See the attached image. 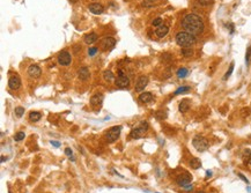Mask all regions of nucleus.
<instances>
[{"label": "nucleus", "instance_id": "nucleus-1", "mask_svg": "<svg viewBox=\"0 0 251 193\" xmlns=\"http://www.w3.org/2000/svg\"><path fill=\"white\" fill-rule=\"evenodd\" d=\"M180 26L183 27V29L185 31H188V33L194 35V36L203 34L205 28L203 19L199 15L194 14V13H190V14L185 15L183 20H182V22H180Z\"/></svg>", "mask_w": 251, "mask_h": 193}, {"label": "nucleus", "instance_id": "nucleus-2", "mask_svg": "<svg viewBox=\"0 0 251 193\" xmlns=\"http://www.w3.org/2000/svg\"><path fill=\"white\" fill-rule=\"evenodd\" d=\"M176 43L177 45H180V48H191L192 45L196 44L197 38L196 36L192 34H190L188 31H180L176 35Z\"/></svg>", "mask_w": 251, "mask_h": 193}, {"label": "nucleus", "instance_id": "nucleus-3", "mask_svg": "<svg viewBox=\"0 0 251 193\" xmlns=\"http://www.w3.org/2000/svg\"><path fill=\"white\" fill-rule=\"evenodd\" d=\"M192 145H193L194 148L198 150V152H200V153L207 150L209 147L208 140H207L206 138H204V136H201V135H196V136H194L193 139H192Z\"/></svg>", "mask_w": 251, "mask_h": 193}, {"label": "nucleus", "instance_id": "nucleus-4", "mask_svg": "<svg viewBox=\"0 0 251 193\" xmlns=\"http://www.w3.org/2000/svg\"><path fill=\"white\" fill-rule=\"evenodd\" d=\"M148 127H149L148 123H147V121H142L136 128H133V130L131 131L130 136H131L132 139H140V138H142V136L145 135L146 131L148 130Z\"/></svg>", "mask_w": 251, "mask_h": 193}, {"label": "nucleus", "instance_id": "nucleus-5", "mask_svg": "<svg viewBox=\"0 0 251 193\" xmlns=\"http://www.w3.org/2000/svg\"><path fill=\"white\" fill-rule=\"evenodd\" d=\"M122 132V126H114L108 130V132L105 133V139L108 140V142H115L116 140H118L119 135Z\"/></svg>", "mask_w": 251, "mask_h": 193}, {"label": "nucleus", "instance_id": "nucleus-6", "mask_svg": "<svg viewBox=\"0 0 251 193\" xmlns=\"http://www.w3.org/2000/svg\"><path fill=\"white\" fill-rule=\"evenodd\" d=\"M57 60H58V64L62 65V66H68V65H71L72 63L71 53L68 52V51H66V50H63L62 52L58 53Z\"/></svg>", "mask_w": 251, "mask_h": 193}, {"label": "nucleus", "instance_id": "nucleus-7", "mask_svg": "<svg viewBox=\"0 0 251 193\" xmlns=\"http://www.w3.org/2000/svg\"><path fill=\"white\" fill-rule=\"evenodd\" d=\"M115 85H116V87L118 88H128L130 86V79L122 71H119L118 77L115 80Z\"/></svg>", "mask_w": 251, "mask_h": 193}, {"label": "nucleus", "instance_id": "nucleus-8", "mask_svg": "<svg viewBox=\"0 0 251 193\" xmlns=\"http://www.w3.org/2000/svg\"><path fill=\"white\" fill-rule=\"evenodd\" d=\"M191 180H192V176H191V174L188 172V171H184L183 174L178 175V176L176 177V183L178 184L180 186H182V187L189 185V184L191 183Z\"/></svg>", "mask_w": 251, "mask_h": 193}, {"label": "nucleus", "instance_id": "nucleus-9", "mask_svg": "<svg viewBox=\"0 0 251 193\" xmlns=\"http://www.w3.org/2000/svg\"><path fill=\"white\" fill-rule=\"evenodd\" d=\"M148 77H146V75H140V77H138L137 82H136V92L140 93L142 92L145 88L147 87V85H148Z\"/></svg>", "mask_w": 251, "mask_h": 193}, {"label": "nucleus", "instance_id": "nucleus-10", "mask_svg": "<svg viewBox=\"0 0 251 193\" xmlns=\"http://www.w3.org/2000/svg\"><path fill=\"white\" fill-rule=\"evenodd\" d=\"M27 73H28V75L30 77H33V79H38V77H41V74H42V69H41V67H39L38 65L33 64V65H30V66L28 67Z\"/></svg>", "mask_w": 251, "mask_h": 193}, {"label": "nucleus", "instance_id": "nucleus-11", "mask_svg": "<svg viewBox=\"0 0 251 193\" xmlns=\"http://www.w3.org/2000/svg\"><path fill=\"white\" fill-rule=\"evenodd\" d=\"M101 45H102V49H103L104 51H109V50L115 48V45H116V39L112 38V37H105V38L102 39Z\"/></svg>", "mask_w": 251, "mask_h": 193}, {"label": "nucleus", "instance_id": "nucleus-12", "mask_svg": "<svg viewBox=\"0 0 251 193\" xmlns=\"http://www.w3.org/2000/svg\"><path fill=\"white\" fill-rule=\"evenodd\" d=\"M8 87L12 90H18L21 87V79L19 75H12L8 80Z\"/></svg>", "mask_w": 251, "mask_h": 193}, {"label": "nucleus", "instance_id": "nucleus-13", "mask_svg": "<svg viewBox=\"0 0 251 193\" xmlns=\"http://www.w3.org/2000/svg\"><path fill=\"white\" fill-rule=\"evenodd\" d=\"M88 8H89L90 13H93V14H95V15L102 14V13L104 12V7L101 5V4H99V2H93V4H90V5L88 6Z\"/></svg>", "mask_w": 251, "mask_h": 193}, {"label": "nucleus", "instance_id": "nucleus-14", "mask_svg": "<svg viewBox=\"0 0 251 193\" xmlns=\"http://www.w3.org/2000/svg\"><path fill=\"white\" fill-rule=\"evenodd\" d=\"M168 33H169V28H168V26H166V24H161V26L157 27L156 30H155V35H156L159 38L166 37L167 35H168Z\"/></svg>", "mask_w": 251, "mask_h": 193}, {"label": "nucleus", "instance_id": "nucleus-15", "mask_svg": "<svg viewBox=\"0 0 251 193\" xmlns=\"http://www.w3.org/2000/svg\"><path fill=\"white\" fill-rule=\"evenodd\" d=\"M78 77H79L81 81H87L90 77V72L88 67H81L79 69V72H78Z\"/></svg>", "mask_w": 251, "mask_h": 193}, {"label": "nucleus", "instance_id": "nucleus-16", "mask_svg": "<svg viewBox=\"0 0 251 193\" xmlns=\"http://www.w3.org/2000/svg\"><path fill=\"white\" fill-rule=\"evenodd\" d=\"M153 100H154L153 94H152V93H148V92L141 93V94H140V96H139V101L141 102V103H145V104L153 102Z\"/></svg>", "mask_w": 251, "mask_h": 193}, {"label": "nucleus", "instance_id": "nucleus-17", "mask_svg": "<svg viewBox=\"0 0 251 193\" xmlns=\"http://www.w3.org/2000/svg\"><path fill=\"white\" fill-rule=\"evenodd\" d=\"M102 102H103V94H101V93L95 94V95H93L91 98H90V104H91V105H96V106L101 105Z\"/></svg>", "mask_w": 251, "mask_h": 193}, {"label": "nucleus", "instance_id": "nucleus-18", "mask_svg": "<svg viewBox=\"0 0 251 193\" xmlns=\"http://www.w3.org/2000/svg\"><path fill=\"white\" fill-rule=\"evenodd\" d=\"M96 41H97V35L95 34V33H89V34L83 36V42L86 44H93Z\"/></svg>", "mask_w": 251, "mask_h": 193}, {"label": "nucleus", "instance_id": "nucleus-19", "mask_svg": "<svg viewBox=\"0 0 251 193\" xmlns=\"http://www.w3.org/2000/svg\"><path fill=\"white\" fill-rule=\"evenodd\" d=\"M190 106H191V102H190L189 100H183V101L180 103L178 109H180V111L182 112V113H185V112L189 111Z\"/></svg>", "mask_w": 251, "mask_h": 193}, {"label": "nucleus", "instance_id": "nucleus-20", "mask_svg": "<svg viewBox=\"0 0 251 193\" xmlns=\"http://www.w3.org/2000/svg\"><path fill=\"white\" fill-rule=\"evenodd\" d=\"M41 118H42L41 112L31 111L30 113H29V120L33 121V123H37V121H39V120H41Z\"/></svg>", "mask_w": 251, "mask_h": 193}, {"label": "nucleus", "instance_id": "nucleus-21", "mask_svg": "<svg viewBox=\"0 0 251 193\" xmlns=\"http://www.w3.org/2000/svg\"><path fill=\"white\" fill-rule=\"evenodd\" d=\"M103 79H104L105 81H108V82H112V81H115V80H116V79H115L114 73L111 72L110 69H107V71H104V72H103Z\"/></svg>", "mask_w": 251, "mask_h": 193}, {"label": "nucleus", "instance_id": "nucleus-22", "mask_svg": "<svg viewBox=\"0 0 251 193\" xmlns=\"http://www.w3.org/2000/svg\"><path fill=\"white\" fill-rule=\"evenodd\" d=\"M190 89L191 88L189 87V86H182V87L177 88V90H176L175 93H174V95H180V94H186V93L190 92Z\"/></svg>", "mask_w": 251, "mask_h": 193}, {"label": "nucleus", "instance_id": "nucleus-23", "mask_svg": "<svg viewBox=\"0 0 251 193\" xmlns=\"http://www.w3.org/2000/svg\"><path fill=\"white\" fill-rule=\"evenodd\" d=\"M190 165H191V168H193V169H199V168L201 167V162H200L199 159L194 157V159H192L190 161Z\"/></svg>", "mask_w": 251, "mask_h": 193}, {"label": "nucleus", "instance_id": "nucleus-24", "mask_svg": "<svg viewBox=\"0 0 251 193\" xmlns=\"http://www.w3.org/2000/svg\"><path fill=\"white\" fill-rule=\"evenodd\" d=\"M188 74H189V69H188V68H185V67H182V68H180V69L177 71V77H180V79H184Z\"/></svg>", "mask_w": 251, "mask_h": 193}, {"label": "nucleus", "instance_id": "nucleus-25", "mask_svg": "<svg viewBox=\"0 0 251 193\" xmlns=\"http://www.w3.org/2000/svg\"><path fill=\"white\" fill-rule=\"evenodd\" d=\"M180 53H182L184 57H191V56H193L194 52L191 48H183L182 51H180Z\"/></svg>", "mask_w": 251, "mask_h": 193}, {"label": "nucleus", "instance_id": "nucleus-26", "mask_svg": "<svg viewBox=\"0 0 251 193\" xmlns=\"http://www.w3.org/2000/svg\"><path fill=\"white\" fill-rule=\"evenodd\" d=\"M155 117H156L159 120H163V119H166V118H167V112L162 111V110L156 111V112H155Z\"/></svg>", "mask_w": 251, "mask_h": 193}, {"label": "nucleus", "instance_id": "nucleus-27", "mask_svg": "<svg viewBox=\"0 0 251 193\" xmlns=\"http://www.w3.org/2000/svg\"><path fill=\"white\" fill-rule=\"evenodd\" d=\"M23 115H24V108H22V106L15 108V116L18 117V118H21Z\"/></svg>", "mask_w": 251, "mask_h": 193}, {"label": "nucleus", "instance_id": "nucleus-28", "mask_svg": "<svg viewBox=\"0 0 251 193\" xmlns=\"http://www.w3.org/2000/svg\"><path fill=\"white\" fill-rule=\"evenodd\" d=\"M234 66H235V64H234V63L230 64V66H229V68H228L227 73H226V74H225V77H223V80H228V77L232 75L233 71H234Z\"/></svg>", "mask_w": 251, "mask_h": 193}, {"label": "nucleus", "instance_id": "nucleus-29", "mask_svg": "<svg viewBox=\"0 0 251 193\" xmlns=\"http://www.w3.org/2000/svg\"><path fill=\"white\" fill-rule=\"evenodd\" d=\"M24 138H26V133H24V132H18V133L14 135L15 141H21V140H23Z\"/></svg>", "mask_w": 251, "mask_h": 193}, {"label": "nucleus", "instance_id": "nucleus-30", "mask_svg": "<svg viewBox=\"0 0 251 193\" xmlns=\"http://www.w3.org/2000/svg\"><path fill=\"white\" fill-rule=\"evenodd\" d=\"M155 0H145V1H142L141 5L144 6V7H153V6H155Z\"/></svg>", "mask_w": 251, "mask_h": 193}, {"label": "nucleus", "instance_id": "nucleus-31", "mask_svg": "<svg viewBox=\"0 0 251 193\" xmlns=\"http://www.w3.org/2000/svg\"><path fill=\"white\" fill-rule=\"evenodd\" d=\"M250 60H251V45L246 49V53H245V63H246V65H249V64H250Z\"/></svg>", "mask_w": 251, "mask_h": 193}, {"label": "nucleus", "instance_id": "nucleus-32", "mask_svg": "<svg viewBox=\"0 0 251 193\" xmlns=\"http://www.w3.org/2000/svg\"><path fill=\"white\" fill-rule=\"evenodd\" d=\"M65 154H66V156L68 157L70 160H72V161H75V157L73 156V152H72L71 148H65Z\"/></svg>", "mask_w": 251, "mask_h": 193}, {"label": "nucleus", "instance_id": "nucleus-33", "mask_svg": "<svg viewBox=\"0 0 251 193\" xmlns=\"http://www.w3.org/2000/svg\"><path fill=\"white\" fill-rule=\"evenodd\" d=\"M198 2L201 6H209L213 2V0H198Z\"/></svg>", "mask_w": 251, "mask_h": 193}, {"label": "nucleus", "instance_id": "nucleus-34", "mask_svg": "<svg viewBox=\"0 0 251 193\" xmlns=\"http://www.w3.org/2000/svg\"><path fill=\"white\" fill-rule=\"evenodd\" d=\"M152 24L154 26V27H160V26L162 24V19H161V18H157V19L153 20Z\"/></svg>", "mask_w": 251, "mask_h": 193}, {"label": "nucleus", "instance_id": "nucleus-35", "mask_svg": "<svg viewBox=\"0 0 251 193\" xmlns=\"http://www.w3.org/2000/svg\"><path fill=\"white\" fill-rule=\"evenodd\" d=\"M97 51H99L97 48H90L89 50H88V54H89V56H95V54L97 53Z\"/></svg>", "mask_w": 251, "mask_h": 193}, {"label": "nucleus", "instance_id": "nucleus-36", "mask_svg": "<svg viewBox=\"0 0 251 193\" xmlns=\"http://www.w3.org/2000/svg\"><path fill=\"white\" fill-rule=\"evenodd\" d=\"M242 115H243V116L244 117H246V116H249V115H250V110H249V109H242Z\"/></svg>", "mask_w": 251, "mask_h": 193}, {"label": "nucleus", "instance_id": "nucleus-37", "mask_svg": "<svg viewBox=\"0 0 251 193\" xmlns=\"http://www.w3.org/2000/svg\"><path fill=\"white\" fill-rule=\"evenodd\" d=\"M184 191L185 192H190V191H192V188H193V186L191 185V184H189V185H186V186H184Z\"/></svg>", "mask_w": 251, "mask_h": 193}, {"label": "nucleus", "instance_id": "nucleus-38", "mask_svg": "<svg viewBox=\"0 0 251 193\" xmlns=\"http://www.w3.org/2000/svg\"><path fill=\"white\" fill-rule=\"evenodd\" d=\"M50 144H51L52 146H55L56 148H58V147H60V142H58V141L51 140V141H50Z\"/></svg>", "mask_w": 251, "mask_h": 193}, {"label": "nucleus", "instance_id": "nucleus-39", "mask_svg": "<svg viewBox=\"0 0 251 193\" xmlns=\"http://www.w3.org/2000/svg\"><path fill=\"white\" fill-rule=\"evenodd\" d=\"M227 26V28H229V31H230V34H233L234 33V24L233 23H228L226 24Z\"/></svg>", "mask_w": 251, "mask_h": 193}, {"label": "nucleus", "instance_id": "nucleus-40", "mask_svg": "<svg viewBox=\"0 0 251 193\" xmlns=\"http://www.w3.org/2000/svg\"><path fill=\"white\" fill-rule=\"evenodd\" d=\"M238 177H240V178H242V179H243V182H245L246 184L249 183V180H248V179H246L245 177H244V176H243V175H242V174H238Z\"/></svg>", "mask_w": 251, "mask_h": 193}, {"label": "nucleus", "instance_id": "nucleus-41", "mask_svg": "<svg viewBox=\"0 0 251 193\" xmlns=\"http://www.w3.org/2000/svg\"><path fill=\"white\" fill-rule=\"evenodd\" d=\"M206 176H207V177H211V176H212V171H211V170H207V171H206Z\"/></svg>", "mask_w": 251, "mask_h": 193}, {"label": "nucleus", "instance_id": "nucleus-42", "mask_svg": "<svg viewBox=\"0 0 251 193\" xmlns=\"http://www.w3.org/2000/svg\"><path fill=\"white\" fill-rule=\"evenodd\" d=\"M248 162L251 164V153H250V155H249V160H248Z\"/></svg>", "mask_w": 251, "mask_h": 193}, {"label": "nucleus", "instance_id": "nucleus-43", "mask_svg": "<svg viewBox=\"0 0 251 193\" xmlns=\"http://www.w3.org/2000/svg\"><path fill=\"white\" fill-rule=\"evenodd\" d=\"M1 162H5V156H1Z\"/></svg>", "mask_w": 251, "mask_h": 193}, {"label": "nucleus", "instance_id": "nucleus-44", "mask_svg": "<svg viewBox=\"0 0 251 193\" xmlns=\"http://www.w3.org/2000/svg\"><path fill=\"white\" fill-rule=\"evenodd\" d=\"M196 193H206V192H204V191H198V192H196Z\"/></svg>", "mask_w": 251, "mask_h": 193}, {"label": "nucleus", "instance_id": "nucleus-45", "mask_svg": "<svg viewBox=\"0 0 251 193\" xmlns=\"http://www.w3.org/2000/svg\"><path fill=\"white\" fill-rule=\"evenodd\" d=\"M70 1H71V2H75L76 0H70Z\"/></svg>", "mask_w": 251, "mask_h": 193}]
</instances>
